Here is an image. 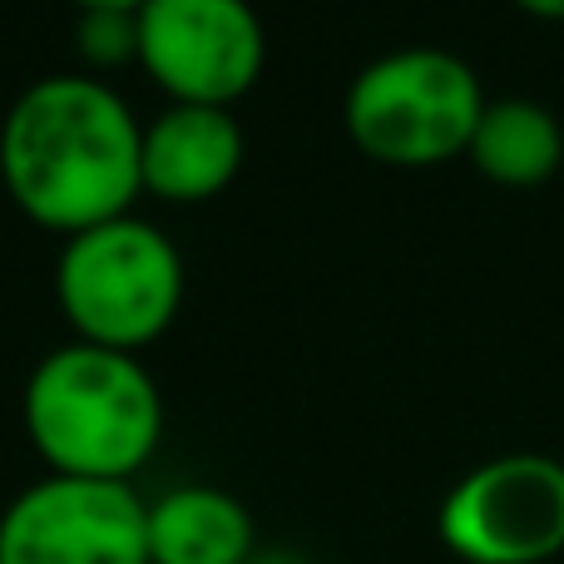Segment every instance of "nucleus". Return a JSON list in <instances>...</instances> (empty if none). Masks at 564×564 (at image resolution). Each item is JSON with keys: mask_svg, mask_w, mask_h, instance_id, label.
Wrapping results in <instances>:
<instances>
[{"mask_svg": "<svg viewBox=\"0 0 564 564\" xmlns=\"http://www.w3.org/2000/svg\"><path fill=\"white\" fill-rule=\"evenodd\" d=\"M144 119L95 69H50L0 119V178L25 214L65 234L129 214Z\"/></svg>", "mask_w": 564, "mask_h": 564, "instance_id": "1", "label": "nucleus"}, {"mask_svg": "<svg viewBox=\"0 0 564 564\" xmlns=\"http://www.w3.org/2000/svg\"><path fill=\"white\" fill-rule=\"evenodd\" d=\"M25 431L59 476L134 480L164 436V391L129 347L59 341L25 377Z\"/></svg>", "mask_w": 564, "mask_h": 564, "instance_id": "2", "label": "nucleus"}, {"mask_svg": "<svg viewBox=\"0 0 564 564\" xmlns=\"http://www.w3.org/2000/svg\"><path fill=\"white\" fill-rule=\"evenodd\" d=\"M55 297L79 337L129 347L159 337L184 297V253L139 214L99 218L65 234L55 258Z\"/></svg>", "mask_w": 564, "mask_h": 564, "instance_id": "3", "label": "nucleus"}, {"mask_svg": "<svg viewBox=\"0 0 564 564\" xmlns=\"http://www.w3.org/2000/svg\"><path fill=\"white\" fill-rule=\"evenodd\" d=\"M476 69L436 45H406L367 59L347 85V129L371 159L401 169L466 154L480 124Z\"/></svg>", "mask_w": 564, "mask_h": 564, "instance_id": "4", "label": "nucleus"}, {"mask_svg": "<svg viewBox=\"0 0 564 564\" xmlns=\"http://www.w3.org/2000/svg\"><path fill=\"white\" fill-rule=\"evenodd\" d=\"M144 525L134 480L45 470L0 510V564H149Z\"/></svg>", "mask_w": 564, "mask_h": 564, "instance_id": "5", "label": "nucleus"}, {"mask_svg": "<svg viewBox=\"0 0 564 564\" xmlns=\"http://www.w3.org/2000/svg\"><path fill=\"white\" fill-rule=\"evenodd\" d=\"M436 530L466 564H545L564 550V466L550 456H496L451 486Z\"/></svg>", "mask_w": 564, "mask_h": 564, "instance_id": "6", "label": "nucleus"}, {"mask_svg": "<svg viewBox=\"0 0 564 564\" xmlns=\"http://www.w3.org/2000/svg\"><path fill=\"white\" fill-rule=\"evenodd\" d=\"M139 65L174 99L234 105L258 79L268 35L253 0H144Z\"/></svg>", "mask_w": 564, "mask_h": 564, "instance_id": "7", "label": "nucleus"}, {"mask_svg": "<svg viewBox=\"0 0 564 564\" xmlns=\"http://www.w3.org/2000/svg\"><path fill=\"white\" fill-rule=\"evenodd\" d=\"M243 164V124L228 105L169 99L154 119H144L139 174L144 188L164 198H208Z\"/></svg>", "mask_w": 564, "mask_h": 564, "instance_id": "8", "label": "nucleus"}, {"mask_svg": "<svg viewBox=\"0 0 564 564\" xmlns=\"http://www.w3.org/2000/svg\"><path fill=\"white\" fill-rule=\"evenodd\" d=\"M149 564H248L258 530L224 486H169L149 500Z\"/></svg>", "mask_w": 564, "mask_h": 564, "instance_id": "9", "label": "nucleus"}, {"mask_svg": "<svg viewBox=\"0 0 564 564\" xmlns=\"http://www.w3.org/2000/svg\"><path fill=\"white\" fill-rule=\"evenodd\" d=\"M470 159L486 178L506 188L545 184L564 159V129L535 99H496L480 109V124L470 134Z\"/></svg>", "mask_w": 564, "mask_h": 564, "instance_id": "10", "label": "nucleus"}, {"mask_svg": "<svg viewBox=\"0 0 564 564\" xmlns=\"http://www.w3.org/2000/svg\"><path fill=\"white\" fill-rule=\"evenodd\" d=\"M75 50L85 55V65H95V75L105 65H119V59H139V20L134 10H79L75 25Z\"/></svg>", "mask_w": 564, "mask_h": 564, "instance_id": "11", "label": "nucleus"}, {"mask_svg": "<svg viewBox=\"0 0 564 564\" xmlns=\"http://www.w3.org/2000/svg\"><path fill=\"white\" fill-rule=\"evenodd\" d=\"M516 6L540 20H564V0H516Z\"/></svg>", "mask_w": 564, "mask_h": 564, "instance_id": "12", "label": "nucleus"}, {"mask_svg": "<svg viewBox=\"0 0 564 564\" xmlns=\"http://www.w3.org/2000/svg\"><path fill=\"white\" fill-rule=\"evenodd\" d=\"M79 10H95V6H105V10H139L144 0H75Z\"/></svg>", "mask_w": 564, "mask_h": 564, "instance_id": "13", "label": "nucleus"}, {"mask_svg": "<svg viewBox=\"0 0 564 564\" xmlns=\"http://www.w3.org/2000/svg\"><path fill=\"white\" fill-rule=\"evenodd\" d=\"M248 564H302V560H292V555H263V560H258V555H253Z\"/></svg>", "mask_w": 564, "mask_h": 564, "instance_id": "14", "label": "nucleus"}]
</instances>
